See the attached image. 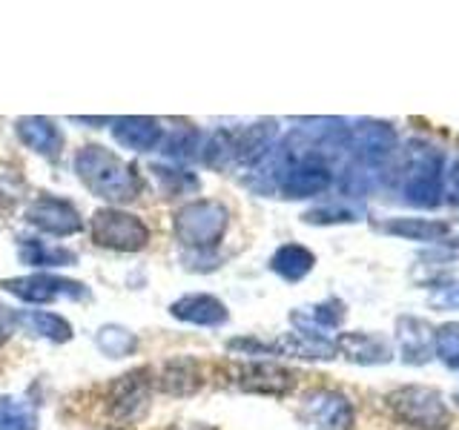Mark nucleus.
Here are the masks:
<instances>
[{"label": "nucleus", "mask_w": 459, "mask_h": 430, "mask_svg": "<svg viewBox=\"0 0 459 430\" xmlns=\"http://www.w3.org/2000/svg\"><path fill=\"white\" fill-rule=\"evenodd\" d=\"M75 169L81 181L90 186L95 195L115 201V204L135 201L141 193L138 172L126 161H121L115 152H109L107 147H83L75 155Z\"/></svg>", "instance_id": "nucleus-1"}, {"label": "nucleus", "mask_w": 459, "mask_h": 430, "mask_svg": "<svg viewBox=\"0 0 459 430\" xmlns=\"http://www.w3.org/2000/svg\"><path fill=\"white\" fill-rule=\"evenodd\" d=\"M387 408L402 425L416 430H445L451 425V410L434 387H399V391L387 393Z\"/></svg>", "instance_id": "nucleus-2"}, {"label": "nucleus", "mask_w": 459, "mask_h": 430, "mask_svg": "<svg viewBox=\"0 0 459 430\" xmlns=\"http://www.w3.org/2000/svg\"><path fill=\"white\" fill-rule=\"evenodd\" d=\"M227 221H230L227 207L219 204V201L210 198L190 201V204L176 212V238L184 247L207 250L224 238Z\"/></svg>", "instance_id": "nucleus-3"}, {"label": "nucleus", "mask_w": 459, "mask_h": 430, "mask_svg": "<svg viewBox=\"0 0 459 430\" xmlns=\"http://www.w3.org/2000/svg\"><path fill=\"white\" fill-rule=\"evenodd\" d=\"M408 204L434 210L445 195V158L434 147H420L408 161V176L402 184Z\"/></svg>", "instance_id": "nucleus-4"}, {"label": "nucleus", "mask_w": 459, "mask_h": 430, "mask_svg": "<svg viewBox=\"0 0 459 430\" xmlns=\"http://www.w3.org/2000/svg\"><path fill=\"white\" fill-rule=\"evenodd\" d=\"M92 238H95V244H100V247L135 253L141 247H147L150 229L138 215L107 207L92 215Z\"/></svg>", "instance_id": "nucleus-5"}, {"label": "nucleus", "mask_w": 459, "mask_h": 430, "mask_svg": "<svg viewBox=\"0 0 459 430\" xmlns=\"http://www.w3.org/2000/svg\"><path fill=\"white\" fill-rule=\"evenodd\" d=\"M301 422L307 430H351L353 405L336 391H313L301 401Z\"/></svg>", "instance_id": "nucleus-6"}, {"label": "nucleus", "mask_w": 459, "mask_h": 430, "mask_svg": "<svg viewBox=\"0 0 459 430\" xmlns=\"http://www.w3.org/2000/svg\"><path fill=\"white\" fill-rule=\"evenodd\" d=\"M348 150H353L356 164H362L368 169H377L385 158L396 150V129L391 124L365 121V124H359L356 129H351Z\"/></svg>", "instance_id": "nucleus-7"}, {"label": "nucleus", "mask_w": 459, "mask_h": 430, "mask_svg": "<svg viewBox=\"0 0 459 430\" xmlns=\"http://www.w3.org/2000/svg\"><path fill=\"white\" fill-rule=\"evenodd\" d=\"M333 176L330 169L319 161H299V164H287L279 172V190L284 198H313L330 190Z\"/></svg>", "instance_id": "nucleus-8"}, {"label": "nucleus", "mask_w": 459, "mask_h": 430, "mask_svg": "<svg viewBox=\"0 0 459 430\" xmlns=\"http://www.w3.org/2000/svg\"><path fill=\"white\" fill-rule=\"evenodd\" d=\"M26 221L49 236H75L81 229L78 210L61 198H38L26 210Z\"/></svg>", "instance_id": "nucleus-9"}, {"label": "nucleus", "mask_w": 459, "mask_h": 430, "mask_svg": "<svg viewBox=\"0 0 459 430\" xmlns=\"http://www.w3.org/2000/svg\"><path fill=\"white\" fill-rule=\"evenodd\" d=\"M4 287L18 296L21 301H29V305H49V301L69 296V298H81L86 296L83 284L75 281H64V279H52V276H26V279H9L4 281Z\"/></svg>", "instance_id": "nucleus-10"}, {"label": "nucleus", "mask_w": 459, "mask_h": 430, "mask_svg": "<svg viewBox=\"0 0 459 430\" xmlns=\"http://www.w3.org/2000/svg\"><path fill=\"white\" fill-rule=\"evenodd\" d=\"M336 353L356 365H385L391 362V344L377 333H342L333 339Z\"/></svg>", "instance_id": "nucleus-11"}, {"label": "nucleus", "mask_w": 459, "mask_h": 430, "mask_svg": "<svg viewBox=\"0 0 459 430\" xmlns=\"http://www.w3.org/2000/svg\"><path fill=\"white\" fill-rule=\"evenodd\" d=\"M238 384L244 391L253 393H267V396H284L293 391V373L284 370L279 365H267V362H253L244 365L238 373Z\"/></svg>", "instance_id": "nucleus-12"}, {"label": "nucleus", "mask_w": 459, "mask_h": 430, "mask_svg": "<svg viewBox=\"0 0 459 430\" xmlns=\"http://www.w3.org/2000/svg\"><path fill=\"white\" fill-rule=\"evenodd\" d=\"M169 310L176 319L190 322V324H201V327H219L227 322V307L215 296H207V293L184 296Z\"/></svg>", "instance_id": "nucleus-13"}, {"label": "nucleus", "mask_w": 459, "mask_h": 430, "mask_svg": "<svg viewBox=\"0 0 459 430\" xmlns=\"http://www.w3.org/2000/svg\"><path fill=\"white\" fill-rule=\"evenodd\" d=\"M147 399H150L147 373L135 370V373H126V376L115 384V391L109 396V405H112V413L118 416V419H129V416H135L143 405H147Z\"/></svg>", "instance_id": "nucleus-14"}, {"label": "nucleus", "mask_w": 459, "mask_h": 430, "mask_svg": "<svg viewBox=\"0 0 459 430\" xmlns=\"http://www.w3.org/2000/svg\"><path fill=\"white\" fill-rule=\"evenodd\" d=\"M112 133L121 147L135 152H150L164 141V129L152 118H118Z\"/></svg>", "instance_id": "nucleus-15"}, {"label": "nucleus", "mask_w": 459, "mask_h": 430, "mask_svg": "<svg viewBox=\"0 0 459 430\" xmlns=\"http://www.w3.org/2000/svg\"><path fill=\"white\" fill-rule=\"evenodd\" d=\"M382 233L405 238V241H442L451 233V224L437 219H391L382 224Z\"/></svg>", "instance_id": "nucleus-16"}, {"label": "nucleus", "mask_w": 459, "mask_h": 430, "mask_svg": "<svg viewBox=\"0 0 459 430\" xmlns=\"http://www.w3.org/2000/svg\"><path fill=\"white\" fill-rule=\"evenodd\" d=\"M316 267V255L301 244H284L270 258V270L284 281H301Z\"/></svg>", "instance_id": "nucleus-17"}, {"label": "nucleus", "mask_w": 459, "mask_h": 430, "mask_svg": "<svg viewBox=\"0 0 459 430\" xmlns=\"http://www.w3.org/2000/svg\"><path fill=\"white\" fill-rule=\"evenodd\" d=\"M399 348L402 358L411 365H422L430 358V348H434V336L420 319H399Z\"/></svg>", "instance_id": "nucleus-18"}, {"label": "nucleus", "mask_w": 459, "mask_h": 430, "mask_svg": "<svg viewBox=\"0 0 459 430\" xmlns=\"http://www.w3.org/2000/svg\"><path fill=\"white\" fill-rule=\"evenodd\" d=\"M18 135L26 147H32L40 155H57V150H61V143H64L57 126L47 118H21Z\"/></svg>", "instance_id": "nucleus-19"}, {"label": "nucleus", "mask_w": 459, "mask_h": 430, "mask_svg": "<svg viewBox=\"0 0 459 430\" xmlns=\"http://www.w3.org/2000/svg\"><path fill=\"white\" fill-rule=\"evenodd\" d=\"M161 387H164L167 393H176V396L195 393L198 387H201V373H198L195 362H190V358H178V362H169L164 367Z\"/></svg>", "instance_id": "nucleus-20"}, {"label": "nucleus", "mask_w": 459, "mask_h": 430, "mask_svg": "<svg viewBox=\"0 0 459 430\" xmlns=\"http://www.w3.org/2000/svg\"><path fill=\"white\" fill-rule=\"evenodd\" d=\"M0 430H38L35 410H29L23 401L4 396L0 399Z\"/></svg>", "instance_id": "nucleus-21"}, {"label": "nucleus", "mask_w": 459, "mask_h": 430, "mask_svg": "<svg viewBox=\"0 0 459 430\" xmlns=\"http://www.w3.org/2000/svg\"><path fill=\"white\" fill-rule=\"evenodd\" d=\"M434 353L439 356V362L459 373V322H448L437 327L434 333Z\"/></svg>", "instance_id": "nucleus-22"}, {"label": "nucleus", "mask_w": 459, "mask_h": 430, "mask_svg": "<svg viewBox=\"0 0 459 430\" xmlns=\"http://www.w3.org/2000/svg\"><path fill=\"white\" fill-rule=\"evenodd\" d=\"M21 322L26 327H32L38 336L52 339V341H66L72 336L69 322L61 319V315H52V313H26V315H21Z\"/></svg>", "instance_id": "nucleus-23"}, {"label": "nucleus", "mask_w": 459, "mask_h": 430, "mask_svg": "<svg viewBox=\"0 0 459 430\" xmlns=\"http://www.w3.org/2000/svg\"><path fill=\"white\" fill-rule=\"evenodd\" d=\"M21 255L26 258L29 264H35V267H64V264L75 262V255H72L69 250L47 247V244H40V241H29L26 247L21 250Z\"/></svg>", "instance_id": "nucleus-24"}, {"label": "nucleus", "mask_w": 459, "mask_h": 430, "mask_svg": "<svg viewBox=\"0 0 459 430\" xmlns=\"http://www.w3.org/2000/svg\"><path fill=\"white\" fill-rule=\"evenodd\" d=\"M95 341H98V348L112 358L129 356L135 350V336L129 333V330H121V327H104Z\"/></svg>", "instance_id": "nucleus-25"}, {"label": "nucleus", "mask_w": 459, "mask_h": 430, "mask_svg": "<svg viewBox=\"0 0 459 430\" xmlns=\"http://www.w3.org/2000/svg\"><path fill=\"white\" fill-rule=\"evenodd\" d=\"M305 221L307 224H353V221H362V210L344 207V204H336V207L325 204V207L305 212Z\"/></svg>", "instance_id": "nucleus-26"}, {"label": "nucleus", "mask_w": 459, "mask_h": 430, "mask_svg": "<svg viewBox=\"0 0 459 430\" xmlns=\"http://www.w3.org/2000/svg\"><path fill=\"white\" fill-rule=\"evenodd\" d=\"M307 319L313 324H319L322 330L339 327L344 322V305H342V301H336V298H327V301H322V305L310 307Z\"/></svg>", "instance_id": "nucleus-27"}, {"label": "nucleus", "mask_w": 459, "mask_h": 430, "mask_svg": "<svg viewBox=\"0 0 459 430\" xmlns=\"http://www.w3.org/2000/svg\"><path fill=\"white\" fill-rule=\"evenodd\" d=\"M445 195L454 207H459V158L445 169Z\"/></svg>", "instance_id": "nucleus-28"}, {"label": "nucleus", "mask_w": 459, "mask_h": 430, "mask_svg": "<svg viewBox=\"0 0 459 430\" xmlns=\"http://www.w3.org/2000/svg\"><path fill=\"white\" fill-rule=\"evenodd\" d=\"M12 333H14V315L0 305V344H6Z\"/></svg>", "instance_id": "nucleus-29"}, {"label": "nucleus", "mask_w": 459, "mask_h": 430, "mask_svg": "<svg viewBox=\"0 0 459 430\" xmlns=\"http://www.w3.org/2000/svg\"><path fill=\"white\" fill-rule=\"evenodd\" d=\"M437 305L459 307V287H456V290H448V293H445V296H439V298H437Z\"/></svg>", "instance_id": "nucleus-30"}, {"label": "nucleus", "mask_w": 459, "mask_h": 430, "mask_svg": "<svg viewBox=\"0 0 459 430\" xmlns=\"http://www.w3.org/2000/svg\"><path fill=\"white\" fill-rule=\"evenodd\" d=\"M178 430H207V427H178Z\"/></svg>", "instance_id": "nucleus-31"}]
</instances>
